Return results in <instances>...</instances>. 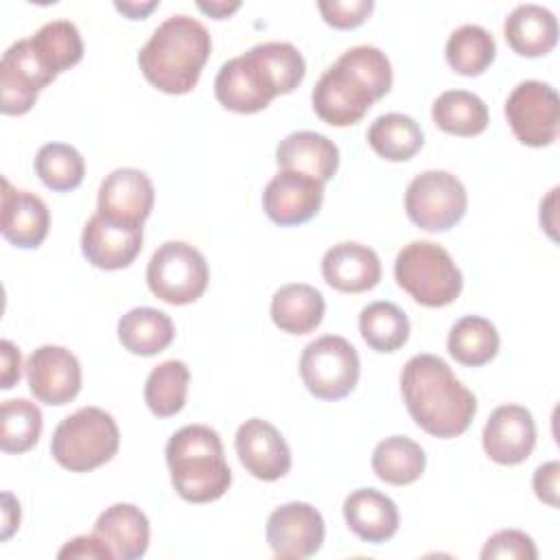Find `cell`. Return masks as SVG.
<instances>
[{
	"label": "cell",
	"mask_w": 560,
	"mask_h": 560,
	"mask_svg": "<svg viewBox=\"0 0 560 560\" xmlns=\"http://www.w3.org/2000/svg\"><path fill=\"white\" fill-rule=\"evenodd\" d=\"M44 418L35 402L26 398L4 400L0 407V448L4 453H26L42 435Z\"/></svg>",
	"instance_id": "cell-36"
},
{
	"label": "cell",
	"mask_w": 560,
	"mask_h": 560,
	"mask_svg": "<svg viewBox=\"0 0 560 560\" xmlns=\"http://www.w3.org/2000/svg\"><path fill=\"white\" fill-rule=\"evenodd\" d=\"M483 560H536L538 551L534 540L521 532V529H501L492 534L483 549H481Z\"/></svg>",
	"instance_id": "cell-40"
},
{
	"label": "cell",
	"mask_w": 560,
	"mask_h": 560,
	"mask_svg": "<svg viewBox=\"0 0 560 560\" xmlns=\"http://www.w3.org/2000/svg\"><path fill=\"white\" fill-rule=\"evenodd\" d=\"M324 518L304 501H291L276 508L265 527L267 542L276 558L302 560L311 558L322 549L324 542Z\"/></svg>",
	"instance_id": "cell-13"
},
{
	"label": "cell",
	"mask_w": 560,
	"mask_h": 560,
	"mask_svg": "<svg viewBox=\"0 0 560 560\" xmlns=\"http://www.w3.org/2000/svg\"><path fill=\"white\" fill-rule=\"evenodd\" d=\"M427 455L422 446L405 435H392L376 444L372 453V470L392 486H409L424 472Z\"/></svg>",
	"instance_id": "cell-29"
},
{
	"label": "cell",
	"mask_w": 560,
	"mask_h": 560,
	"mask_svg": "<svg viewBox=\"0 0 560 560\" xmlns=\"http://www.w3.org/2000/svg\"><path fill=\"white\" fill-rule=\"evenodd\" d=\"M558 477H560V464L547 462L536 468L532 479L536 497L551 508H558Z\"/></svg>",
	"instance_id": "cell-43"
},
{
	"label": "cell",
	"mask_w": 560,
	"mask_h": 560,
	"mask_svg": "<svg viewBox=\"0 0 560 560\" xmlns=\"http://www.w3.org/2000/svg\"><path fill=\"white\" fill-rule=\"evenodd\" d=\"M486 455L503 466L525 462L536 446V424L529 409L521 405L497 407L481 433Z\"/></svg>",
	"instance_id": "cell-18"
},
{
	"label": "cell",
	"mask_w": 560,
	"mask_h": 560,
	"mask_svg": "<svg viewBox=\"0 0 560 560\" xmlns=\"http://www.w3.org/2000/svg\"><path fill=\"white\" fill-rule=\"evenodd\" d=\"M120 560H136L149 547V518L133 503H114L94 523V532Z\"/></svg>",
	"instance_id": "cell-23"
},
{
	"label": "cell",
	"mask_w": 560,
	"mask_h": 560,
	"mask_svg": "<svg viewBox=\"0 0 560 560\" xmlns=\"http://www.w3.org/2000/svg\"><path fill=\"white\" fill-rule=\"evenodd\" d=\"M208 28L190 15L166 18L138 52L144 79L166 94L190 92L210 57Z\"/></svg>",
	"instance_id": "cell-2"
},
{
	"label": "cell",
	"mask_w": 560,
	"mask_h": 560,
	"mask_svg": "<svg viewBox=\"0 0 560 560\" xmlns=\"http://www.w3.org/2000/svg\"><path fill=\"white\" fill-rule=\"evenodd\" d=\"M2 348V374H0V387L2 389H11L18 381H20V374H22V357H20V350L9 341L4 339L0 343Z\"/></svg>",
	"instance_id": "cell-44"
},
{
	"label": "cell",
	"mask_w": 560,
	"mask_h": 560,
	"mask_svg": "<svg viewBox=\"0 0 560 560\" xmlns=\"http://www.w3.org/2000/svg\"><path fill=\"white\" fill-rule=\"evenodd\" d=\"M120 444L118 424L101 407H81L66 416L50 440L55 462L70 472H90L107 464Z\"/></svg>",
	"instance_id": "cell-4"
},
{
	"label": "cell",
	"mask_w": 560,
	"mask_h": 560,
	"mask_svg": "<svg viewBox=\"0 0 560 560\" xmlns=\"http://www.w3.org/2000/svg\"><path fill=\"white\" fill-rule=\"evenodd\" d=\"M190 372L179 359H168L155 365L144 383V402L158 418L175 416L186 405Z\"/></svg>",
	"instance_id": "cell-33"
},
{
	"label": "cell",
	"mask_w": 560,
	"mask_h": 560,
	"mask_svg": "<svg viewBox=\"0 0 560 560\" xmlns=\"http://www.w3.org/2000/svg\"><path fill=\"white\" fill-rule=\"evenodd\" d=\"M446 348L457 363L479 368L497 357L499 332L490 319L479 315H464L453 324Z\"/></svg>",
	"instance_id": "cell-31"
},
{
	"label": "cell",
	"mask_w": 560,
	"mask_h": 560,
	"mask_svg": "<svg viewBox=\"0 0 560 560\" xmlns=\"http://www.w3.org/2000/svg\"><path fill=\"white\" fill-rule=\"evenodd\" d=\"M464 184L448 171H424L405 190V210L411 223L427 232H446L466 214Z\"/></svg>",
	"instance_id": "cell-8"
},
{
	"label": "cell",
	"mask_w": 560,
	"mask_h": 560,
	"mask_svg": "<svg viewBox=\"0 0 560 560\" xmlns=\"http://www.w3.org/2000/svg\"><path fill=\"white\" fill-rule=\"evenodd\" d=\"M254 50L267 66V70L278 88V94H289L302 83V79L306 74V63H304L302 52L293 44L265 42V44H256Z\"/></svg>",
	"instance_id": "cell-38"
},
{
	"label": "cell",
	"mask_w": 560,
	"mask_h": 560,
	"mask_svg": "<svg viewBox=\"0 0 560 560\" xmlns=\"http://www.w3.org/2000/svg\"><path fill=\"white\" fill-rule=\"evenodd\" d=\"M114 7L125 13L129 20H142L147 13H151L158 7V0L149 2H114Z\"/></svg>",
	"instance_id": "cell-46"
},
{
	"label": "cell",
	"mask_w": 560,
	"mask_h": 560,
	"mask_svg": "<svg viewBox=\"0 0 560 560\" xmlns=\"http://www.w3.org/2000/svg\"><path fill=\"white\" fill-rule=\"evenodd\" d=\"M368 144L372 151L389 162L411 160L424 144L420 125L407 114H383L368 129Z\"/></svg>",
	"instance_id": "cell-28"
},
{
	"label": "cell",
	"mask_w": 560,
	"mask_h": 560,
	"mask_svg": "<svg viewBox=\"0 0 560 560\" xmlns=\"http://www.w3.org/2000/svg\"><path fill=\"white\" fill-rule=\"evenodd\" d=\"M319 13L332 28H357L374 9L372 0H322Z\"/></svg>",
	"instance_id": "cell-41"
},
{
	"label": "cell",
	"mask_w": 560,
	"mask_h": 560,
	"mask_svg": "<svg viewBox=\"0 0 560 560\" xmlns=\"http://www.w3.org/2000/svg\"><path fill=\"white\" fill-rule=\"evenodd\" d=\"M35 173L50 190H74L85 175L83 155L66 142H48L35 155Z\"/></svg>",
	"instance_id": "cell-37"
},
{
	"label": "cell",
	"mask_w": 560,
	"mask_h": 560,
	"mask_svg": "<svg viewBox=\"0 0 560 560\" xmlns=\"http://www.w3.org/2000/svg\"><path fill=\"white\" fill-rule=\"evenodd\" d=\"M505 118L518 142L547 147L558 138L560 98L549 83L521 81L505 101Z\"/></svg>",
	"instance_id": "cell-9"
},
{
	"label": "cell",
	"mask_w": 560,
	"mask_h": 560,
	"mask_svg": "<svg viewBox=\"0 0 560 560\" xmlns=\"http://www.w3.org/2000/svg\"><path fill=\"white\" fill-rule=\"evenodd\" d=\"M359 372L357 348L339 335H324L311 341L300 357V376L306 389L322 400L348 396L357 387Z\"/></svg>",
	"instance_id": "cell-7"
},
{
	"label": "cell",
	"mask_w": 560,
	"mask_h": 560,
	"mask_svg": "<svg viewBox=\"0 0 560 560\" xmlns=\"http://www.w3.org/2000/svg\"><path fill=\"white\" fill-rule=\"evenodd\" d=\"M155 190L140 168H116L98 186V214L129 225H142L153 210Z\"/></svg>",
	"instance_id": "cell-19"
},
{
	"label": "cell",
	"mask_w": 560,
	"mask_h": 560,
	"mask_svg": "<svg viewBox=\"0 0 560 560\" xmlns=\"http://www.w3.org/2000/svg\"><path fill=\"white\" fill-rule=\"evenodd\" d=\"M214 96L230 112L256 114L278 96V88L262 59L249 48L219 68Z\"/></svg>",
	"instance_id": "cell-10"
},
{
	"label": "cell",
	"mask_w": 560,
	"mask_h": 560,
	"mask_svg": "<svg viewBox=\"0 0 560 560\" xmlns=\"http://www.w3.org/2000/svg\"><path fill=\"white\" fill-rule=\"evenodd\" d=\"M324 201V184L311 175L280 168L262 190V210L276 225H300L313 219Z\"/></svg>",
	"instance_id": "cell-15"
},
{
	"label": "cell",
	"mask_w": 560,
	"mask_h": 560,
	"mask_svg": "<svg viewBox=\"0 0 560 560\" xmlns=\"http://www.w3.org/2000/svg\"><path fill=\"white\" fill-rule=\"evenodd\" d=\"M315 114L332 127L357 125L376 103L372 90L346 66L335 61L315 83L313 94Z\"/></svg>",
	"instance_id": "cell-12"
},
{
	"label": "cell",
	"mask_w": 560,
	"mask_h": 560,
	"mask_svg": "<svg viewBox=\"0 0 560 560\" xmlns=\"http://www.w3.org/2000/svg\"><path fill=\"white\" fill-rule=\"evenodd\" d=\"M394 278L418 304L440 308L455 302L464 278L451 254L433 241H411L394 260Z\"/></svg>",
	"instance_id": "cell-5"
},
{
	"label": "cell",
	"mask_w": 560,
	"mask_h": 560,
	"mask_svg": "<svg viewBox=\"0 0 560 560\" xmlns=\"http://www.w3.org/2000/svg\"><path fill=\"white\" fill-rule=\"evenodd\" d=\"M324 295L304 282L284 284L271 298V319L289 335H306L315 330L324 319Z\"/></svg>",
	"instance_id": "cell-26"
},
{
	"label": "cell",
	"mask_w": 560,
	"mask_h": 560,
	"mask_svg": "<svg viewBox=\"0 0 560 560\" xmlns=\"http://www.w3.org/2000/svg\"><path fill=\"white\" fill-rule=\"evenodd\" d=\"M31 394L46 405H66L81 392V363L63 346H39L26 359Z\"/></svg>",
	"instance_id": "cell-14"
},
{
	"label": "cell",
	"mask_w": 560,
	"mask_h": 560,
	"mask_svg": "<svg viewBox=\"0 0 560 560\" xmlns=\"http://www.w3.org/2000/svg\"><path fill=\"white\" fill-rule=\"evenodd\" d=\"M55 81V74L37 57L31 39L11 44L0 61V109L7 116L31 112L42 88Z\"/></svg>",
	"instance_id": "cell-11"
},
{
	"label": "cell",
	"mask_w": 560,
	"mask_h": 560,
	"mask_svg": "<svg viewBox=\"0 0 560 560\" xmlns=\"http://www.w3.org/2000/svg\"><path fill=\"white\" fill-rule=\"evenodd\" d=\"M208 280L210 271L203 254L184 241L162 243L147 265V284L151 293L173 306L199 300Z\"/></svg>",
	"instance_id": "cell-6"
},
{
	"label": "cell",
	"mask_w": 560,
	"mask_h": 560,
	"mask_svg": "<svg viewBox=\"0 0 560 560\" xmlns=\"http://www.w3.org/2000/svg\"><path fill=\"white\" fill-rule=\"evenodd\" d=\"M433 122L453 136H479L490 120L488 105L468 90H446L431 107Z\"/></svg>",
	"instance_id": "cell-30"
},
{
	"label": "cell",
	"mask_w": 560,
	"mask_h": 560,
	"mask_svg": "<svg viewBox=\"0 0 560 560\" xmlns=\"http://www.w3.org/2000/svg\"><path fill=\"white\" fill-rule=\"evenodd\" d=\"M197 7L201 11H206L208 15H212L214 20H223L228 18L232 11H236L241 7V2H197Z\"/></svg>",
	"instance_id": "cell-47"
},
{
	"label": "cell",
	"mask_w": 560,
	"mask_h": 560,
	"mask_svg": "<svg viewBox=\"0 0 560 560\" xmlns=\"http://www.w3.org/2000/svg\"><path fill=\"white\" fill-rule=\"evenodd\" d=\"M503 35L516 55L542 57L558 42V20L547 7L518 4L505 18Z\"/></svg>",
	"instance_id": "cell-25"
},
{
	"label": "cell",
	"mask_w": 560,
	"mask_h": 560,
	"mask_svg": "<svg viewBox=\"0 0 560 560\" xmlns=\"http://www.w3.org/2000/svg\"><path fill=\"white\" fill-rule=\"evenodd\" d=\"M322 276L341 293L370 291L381 280V260L372 247L343 241L324 254Z\"/></svg>",
	"instance_id": "cell-21"
},
{
	"label": "cell",
	"mask_w": 560,
	"mask_h": 560,
	"mask_svg": "<svg viewBox=\"0 0 560 560\" xmlns=\"http://www.w3.org/2000/svg\"><path fill=\"white\" fill-rule=\"evenodd\" d=\"M234 448L243 468L260 481H276L291 468V448L282 433L267 420H245L236 429Z\"/></svg>",
	"instance_id": "cell-16"
},
{
	"label": "cell",
	"mask_w": 560,
	"mask_h": 560,
	"mask_svg": "<svg viewBox=\"0 0 560 560\" xmlns=\"http://www.w3.org/2000/svg\"><path fill=\"white\" fill-rule=\"evenodd\" d=\"M37 57L57 77L59 72L77 66L83 59V39L79 28L68 20L46 22L35 35L28 37Z\"/></svg>",
	"instance_id": "cell-35"
},
{
	"label": "cell",
	"mask_w": 560,
	"mask_h": 560,
	"mask_svg": "<svg viewBox=\"0 0 560 560\" xmlns=\"http://www.w3.org/2000/svg\"><path fill=\"white\" fill-rule=\"evenodd\" d=\"M363 341L376 352H396L409 339V319L394 302H372L359 313Z\"/></svg>",
	"instance_id": "cell-32"
},
{
	"label": "cell",
	"mask_w": 560,
	"mask_h": 560,
	"mask_svg": "<svg viewBox=\"0 0 560 560\" xmlns=\"http://www.w3.org/2000/svg\"><path fill=\"white\" fill-rule=\"evenodd\" d=\"M142 249V225L116 223L103 214H92L81 234V252L90 265L116 271L129 267Z\"/></svg>",
	"instance_id": "cell-17"
},
{
	"label": "cell",
	"mask_w": 560,
	"mask_h": 560,
	"mask_svg": "<svg viewBox=\"0 0 560 560\" xmlns=\"http://www.w3.org/2000/svg\"><path fill=\"white\" fill-rule=\"evenodd\" d=\"M175 337L173 319L158 308L138 306L118 319V339L125 350L140 357H153L171 346Z\"/></svg>",
	"instance_id": "cell-27"
},
{
	"label": "cell",
	"mask_w": 560,
	"mask_h": 560,
	"mask_svg": "<svg viewBox=\"0 0 560 560\" xmlns=\"http://www.w3.org/2000/svg\"><path fill=\"white\" fill-rule=\"evenodd\" d=\"M276 162L280 168L298 171L326 184L337 173L339 149L324 133L293 131L280 140L276 149Z\"/></svg>",
	"instance_id": "cell-22"
},
{
	"label": "cell",
	"mask_w": 560,
	"mask_h": 560,
	"mask_svg": "<svg viewBox=\"0 0 560 560\" xmlns=\"http://www.w3.org/2000/svg\"><path fill=\"white\" fill-rule=\"evenodd\" d=\"M400 392L413 422L442 440L462 435L477 413L475 394L435 354H416L405 363Z\"/></svg>",
	"instance_id": "cell-1"
},
{
	"label": "cell",
	"mask_w": 560,
	"mask_h": 560,
	"mask_svg": "<svg viewBox=\"0 0 560 560\" xmlns=\"http://www.w3.org/2000/svg\"><path fill=\"white\" fill-rule=\"evenodd\" d=\"M59 558H81V560H112L114 553L109 551V547L96 536H74L72 540H68L59 553Z\"/></svg>",
	"instance_id": "cell-42"
},
{
	"label": "cell",
	"mask_w": 560,
	"mask_h": 560,
	"mask_svg": "<svg viewBox=\"0 0 560 560\" xmlns=\"http://www.w3.org/2000/svg\"><path fill=\"white\" fill-rule=\"evenodd\" d=\"M343 518L350 532L365 542L389 540L398 532L400 523L396 503L374 488H359L350 492L343 501Z\"/></svg>",
	"instance_id": "cell-24"
},
{
	"label": "cell",
	"mask_w": 560,
	"mask_h": 560,
	"mask_svg": "<svg viewBox=\"0 0 560 560\" xmlns=\"http://www.w3.org/2000/svg\"><path fill=\"white\" fill-rule=\"evenodd\" d=\"M341 66L352 70L378 98H383L392 88V63L387 55L376 46H354L348 48L339 59Z\"/></svg>",
	"instance_id": "cell-39"
},
{
	"label": "cell",
	"mask_w": 560,
	"mask_h": 560,
	"mask_svg": "<svg viewBox=\"0 0 560 560\" xmlns=\"http://www.w3.org/2000/svg\"><path fill=\"white\" fill-rule=\"evenodd\" d=\"M50 228V212L42 197L28 190H18L9 179H2V236L20 247L35 249L44 243Z\"/></svg>",
	"instance_id": "cell-20"
},
{
	"label": "cell",
	"mask_w": 560,
	"mask_h": 560,
	"mask_svg": "<svg viewBox=\"0 0 560 560\" xmlns=\"http://www.w3.org/2000/svg\"><path fill=\"white\" fill-rule=\"evenodd\" d=\"M166 464L175 492L188 503L217 501L232 483L221 438L206 424H186L175 431L166 442Z\"/></svg>",
	"instance_id": "cell-3"
},
{
	"label": "cell",
	"mask_w": 560,
	"mask_h": 560,
	"mask_svg": "<svg viewBox=\"0 0 560 560\" xmlns=\"http://www.w3.org/2000/svg\"><path fill=\"white\" fill-rule=\"evenodd\" d=\"M18 525H20V505L11 492H4L2 494V534H0V538L2 540L11 538V534L15 532Z\"/></svg>",
	"instance_id": "cell-45"
},
{
	"label": "cell",
	"mask_w": 560,
	"mask_h": 560,
	"mask_svg": "<svg viewBox=\"0 0 560 560\" xmlns=\"http://www.w3.org/2000/svg\"><path fill=\"white\" fill-rule=\"evenodd\" d=\"M444 55L455 72L477 77L494 61L497 44L488 28L479 24H462L451 33Z\"/></svg>",
	"instance_id": "cell-34"
}]
</instances>
